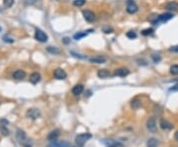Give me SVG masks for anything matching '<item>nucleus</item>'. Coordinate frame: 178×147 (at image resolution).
Wrapping results in <instances>:
<instances>
[{
  "label": "nucleus",
  "instance_id": "nucleus-18",
  "mask_svg": "<svg viewBox=\"0 0 178 147\" xmlns=\"http://www.w3.org/2000/svg\"><path fill=\"white\" fill-rule=\"evenodd\" d=\"M59 135H60V130H56L52 131L50 134L48 135V139L50 141H55V140H56L57 137H59Z\"/></svg>",
  "mask_w": 178,
  "mask_h": 147
},
{
  "label": "nucleus",
  "instance_id": "nucleus-1",
  "mask_svg": "<svg viewBox=\"0 0 178 147\" xmlns=\"http://www.w3.org/2000/svg\"><path fill=\"white\" fill-rule=\"evenodd\" d=\"M16 137H17L18 141L20 142V144L23 147H32V143H31V141L28 139L25 131H23L22 130H18L16 132Z\"/></svg>",
  "mask_w": 178,
  "mask_h": 147
},
{
  "label": "nucleus",
  "instance_id": "nucleus-8",
  "mask_svg": "<svg viewBox=\"0 0 178 147\" xmlns=\"http://www.w3.org/2000/svg\"><path fill=\"white\" fill-rule=\"evenodd\" d=\"M146 127L150 132H155L157 131V122H155L154 118H149L146 121Z\"/></svg>",
  "mask_w": 178,
  "mask_h": 147
},
{
  "label": "nucleus",
  "instance_id": "nucleus-28",
  "mask_svg": "<svg viewBox=\"0 0 178 147\" xmlns=\"http://www.w3.org/2000/svg\"><path fill=\"white\" fill-rule=\"evenodd\" d=\"M141 34L144 35V36H150V35H153V29H151V28H149V29H145V30L142 31Z\"/></svg>",
  "mask_w": 178,
  "mask_h": 147
},
{
  "label": "nucleus",
  "instance_id": "nucleus-35",
  "mask_svg": "<svg viewBox=\"0 0 178 147\" xmlns=\"http://www.w3.org/2000/svg\"><path fill=\"white\" fill-rule=\"evenodd\" d=\"M174 137H175V139L178 141V131H176L175 132V134H174Z\"/></svg>",
  "mask_w": 178,
  "mask_h": 147
},
{
  "label": "nucleus",
  "instance_id": "nucleus-19",
  "mask_svg": "<svg viewBox=\"0 0 178 147\" xmlns=\"http://www.w3.org/2000/svg\"><path fill=\"white\" fill-rule=\"evenodd\" d=\"M97 75H98V77L99 78L104 79V78H107V77L110 76V72L106 69H100V70H98Z\"/></svg>",
  "mask_w": 178,
  "mask_h": 147
},
{
  "label": "nucleus",
  "instance_id": "nucleus-2",
  "mask_svg": "<svg viewBox=\"0 0 178 147\" xmlns=\"http://www.w3.org/2000/svg\"><path fill=\"white\" fill-rule=\"evenodd\" d=\"M92 137V134L90 133H80V134H77L75 136V143H76L77 146L79 147H83L84 144L86 143L87 140H89Z\"/></svg>",
  "mask_w": 178,
  "mask_h": 147
},
{
  "label": "nucleus",
  "instance_id": "nucleus-13",
  "mask_svg": "<svg viewBox=\"0 0 178 147\" xmlns=\"http://www.w3.org/2000/svg\"><path fill=\"white\" fill-rule=\"evenodd\" d=\"M173 18V15L171 13H164V14H161L157 16V21H160V22H166L168 20H170Z\"/></svg>",
  "mask_w": 178,
  "mask_h": 147
},
{
  "label": "nucleus",
  "instance_id": "nucleus-21",
  "mask_svg": "<svg viewBox=\"0 0 178 147\" xmlns=\"http://www.w3.org/2000/svg\"><path fill=\"white\" fill-rule=\"evenodd\" d=\"M146 146L148 147H157L158 146V140L157 138H153V137H151L146 142Z\"/></svg>",
  "mask_w": 178,
  "mask_h": 147
},
{
  "label": "nucleus",
  "instance_id": "nucleus-36",
  "mask_svg": "<svg viewBox=\"0 0 178 147\" xmlns=\"http://www.w3.org/2000/svg\"><path fill=\"white\" fill-rule=\"evenodd\" d=\"M0 31H1V28H0Z\"/></svg>",
  "mask_w": 178,
  "mask_h": 147
},
{
  "label": "nucleus",
  "instance_id": "nucleus-14",
  "mask_svg": "<svg viewBox=\"0 0 178 147\" xmlns=\"http://www.w3.org/2000/svg\"><path fill=\"white\" fill-rule=\"evenodd\" d=\"M89 61L91 63H96V64H101V63H105L106 62V58L103 56H94L89 58Z\"/></svg>",
  "mask_w": 178,
  "mask_h": 147
},
{
  "label": "nucleus",
  "instance_id": "nucleus-30",
  "mask_svg": "<svg viewBox=\"0 0 178 147\" xmlns=\"http://www.w3.org/2000/svg\"><path fill=\"white\" fill-rule=\"evenodd\" d=\"M151 57H153V61L155 62V63H157V62H159L160 59H161V58H160V56L159 55H153Z\"/></svg>",
  "mask_w": 178,
  "mask_h": 147
},
{
  "label": "nucleus",
  "instance_id": "nucleus-12",
  "mask_svg": "<svg viewBox=\"0 0 178 147\" xmlns=\"http://www.w3.org/2000/svg\"><path fill=\"white\" fill-rule=\"evenodd\" d=\"M83 91H84V87H83V85H81V84H77V85H75L72 88V94L75 96L81 95Z\"/></svg>",
  "mask_w": 178,
  "mask_h": 147
},
{
  "label": "nucleus",
  "instance_id": "nucleus-22",
  "mask_svg": "<svg viewBox=\"0 0 178 147\" xmlns=\"http://www.w3.org/2000/svg\"><path fill=\"white\" fill-rule=\"evenodd\" d=\"M47 51L50 53H52V55H59V53H60V51L56 47H48Z\"/></svg>",
  "mask_w": 178,
  "mask_h": 147
},
{
  "label": "nucleus",
  "instance_id": "nucleus-32",
  "mask_svg": "<svg viewBox=\"0 0 178 147\" xmlns=\"http://www.w3.org/2000/svg\"><path fill=\"white\" fill-rule=\"evenodd\" d=\"M109 147H123V144L120 143V142H115V143L111 144Z\"/></svg>",
  "mask_w": 178,
  "mask_h": 147
},
{
  "label": "nucleus",
  "instance_id": "nucleus-33",
  "mask_svg": "<svg viewBox=\"0 0 178 147\" xmlns=\"http://www.w3.org/2000/svg\"><path fill=\"white\" fill-rule=\"evenodd\" d=\"M169 51H173V52H178V46H174V47H171L169 48Z\"/></svg>",
  "mask_w": 178,
  "mask_h": 147
},
{
  "label": "nucleus",
  "instance_id": "nucleus-23",
  "mask_svg": "<svg viewBox=\"0 0 178 147\" xmlns=\"http://www.w3.org/2000/svg\"><path fill=\"white\" fill-rule=\"evenodd\" d=\"M141 101L140 100H137V99H135L133 102H132V108L134 110H137L139 108H141Z\"/></svg>",
  "mask_w": 178,
  "mask_h": 147
},
{
  "label": "nucleus",
  "instance_id": "nucleus-9",
  "mask_svg": "<svg viewBox=\"0 0 178 147\" xmlns=\"http://www.w3.org/2000/svg\"><path fill=\"white\" fill-rule=\"evenodd\" d=\"M53 76H55L56 79L57 80H64L66 78V72L64 70V69H61V68H56L55 71H53Z\"/></svg>",
  "mask_w": 178,
  "mask_h": 147
},
{
  "label": "nucleus",
  "instance_id": "nucleus-17",
  "mask_svg": "<svg viewBox=\"0 0 178 147\" xmlns=\"http://www.w3.org/2000/svg\"><path fill=\"white\" fill-rule=\"evenodd\" d=\"M25 75H26L25 71L19 69V70H16L15 72L13 73V78L17 79V80H22V79L25 77Z\"/></svg>",
  "mask_w": 178,
  "mask_h": 147
},
{
  "label": "nucleus",
  "instance_id": "nucleus-34",
  "mask_svg": "<svg viewBox=\"0 0 178 147\" xmlns=\"http://www.w3.org/2000/svg\"><path fill=\"white\" fill-rule=\"evenodd\" d=\"M64 43H70V41L68 39V38H64Z\"/></svg>",
  "mask_w": 178,
  "mask_h": 147
},
{
  "label": "nucleus",
  "instance_id": "nucleus-4",
  "mask_svg": "<svg viewBox=\"0 0 178 147\" xmlns=\"http://www.w3.org/2000/svg\"><path fill=\"white\" fill-rule=\"evenodd\" d=\"M127 12L129 14H135L139 10V7H137V3L134 1V0H127Z\"/></svg>",
  "mask_w": 178,
  "mask_h": 147
},
{
  "label": "nucleus",
  "instance_id": "nucleus-15",
  "mask_svg": "<svg viewBox=\"0 0 178 147\" xmlns=\"http://www.w3.org/2000/svg\"><path fill=\"white\" fill-rule=\"evenodd\" d=\"M130 73V71L127 68H119L117 70H115V75L116 76H119V77H125Z\"/></svg>",
  "mask_w": 178,
  "mask_h": 147
},
{
  "label": "nucleus",
  "instance_id": "nucleus-6",
  "mask_svg": "<svg viewBox=\"0 0 178 147\" xmlns=\"http://www.w3.org/2000/svg\"><path fill=\"white\" fill-rule=\"evenodd\" d=\"M82 14H83L84 19H85L87 22H89V23H92V22H94L96 20L95 14L92 11H90V10H84L82 12Z\"/></svg>",
  "mask_w": 178,
  "mask_h": 147
},
{
  "label": "nucleus",
  "instance_id": "nucleus-3",
  "mask_svg": "<svg viewBox=\"0 0 178 147\" xmlns=\"http://www.w3.org/2000/svg\"><path fill=\"white\" fill-rule=\"evenodd\" d=\"M35 39L40 43H46L48 41V35L42 31L41 29H36L35 32Z\"/></svg>",
  "mask_w": 178,
  "mask_h": 147
},
{
  "label": "nucleus",
  "instance_id": "nucleus-24",
  "mask_svg": "<svg viewBox=\"0 0 178 147\" xmlns=\"http://www.w3.org/2000/svg\"><path fill=\"white\" fill-rule=\"evenodd\" d=\"M126 36H127V38L131 39V40H134V39H136L137 37V33L135 32V31H129Z\"/></svg>",
  "mask_w": 178,
  "mask_h": 147
},
{
  "label": "nucleus",
  "instance_id": "nucleus-26",
  "mask_svg": "<svg viewBox=\"0 0 178 147\" xmlns=\"http://www.w3.org/2000/svg\"><path fill=\"white\" fill-rule=\"evenodd\" d=\"M170 73L172 75H178V65L175 64V65H172L171 67H170Z\"/></svg>",
  "mask_w": 178,
  "mask_h": 147
},
{
  "label": "nucleus",
  "instance_id": "nucleus-11",
  "mask_svg": "<svg viewBox=\"0 0 178 147\" xmlns=\"http://www.w3.org/2000/svg\"><path fill=\"white\" fill-rule=\"evenodd\" d=\"M29 81L32 83V84H37L41 81V75H40L38 72H34L30 75V78H29Z\"/></svg>",
  "mask_w": 178,
  "mask_h": 147
},
{
  "label": "nucleus",
  "instance_id": "nucleus-10",
  "mask_svg": "<svg viewBox=\"0 0 178 147\" xmlns=\"http://www.w3.org/2000/svg\"><path fill=\"white\" fill-rule=\"evenodd\" d=\"M160 127H161L163 130H170L173 128V124L171 123H169L168 121H166L165 119H162L161 121H160Z\"/></svg>",
  "mask_w": 178,
  "mask_h": 147
},
{
  "label": "nucleus",
  "instance_id": "nucleus-16",
  "mask_svg": "<svg viewBox=\"0 0 178 147\" xmlns=\"http://www.w3.org/2000/svg\"><path fill=\"white\" fill-rule=\"evenodd\" d=\"M165 8L167 9L168 11H172V12L178 11V3L175 2V1L168 2L166 5H165Z\"/></svg>",
  "mask_w": 178,
  "mask_h": 147
},
{
  "label": "nucleus",
  "instance_id": "nucleus-27",
  "mask_svg": "<svg viewBox=\"0 0 178 147\" xmlns=\"http://www.w3.org/2000/svg\"><path fill=\"white\" fill-rule=\"evenodd\" d=\"M3 4L6 8H10L14 4V0H3Z\"/></svg>",
  "mask_w": 178,
  "mask_h": 147
},
{
  "label": "nucleus",
  "instance_id": "nucleus-7",
  "mask_svg": "<svg viewBox=\"0 0 178 147\" xmlns=\"http://www.w3.org/2000/svg\"><path fill=\"white\" fill-rule=\"evenodd\" d=\"M47 147H70V143L68 141H51Z\"/></svg>",
  "mask_w": 178,
  "mask_h": 147
},
{
  "label": "nucleus",
  "instance_id": "nucleus-5",
  "mask_svg": "<svg viewBox=\"0 0 178 147\" xmlns=\"http://www.w3.org/2000/svg\"><path fill=\"white\" fill-rule=\"evenodd\" d=\"M26 115H27V118H29L31 119H34L35 121V119H39L40 117H41V113H40V111L38 109L33 108V109L28 110V112H27Z\"/></svg>",
  "mask_w": 178,
  "mask_h": 147
},
{
  "label": "nucleus",
  "instance_id": "nucleus-29",
  "mask_svg": "<svg viewBox=\"0 0 178 147\" xmlns=\"http://www.w3.org/2000/svg\"><path fill=\"white\" fill-rule=\"evenodd\" d=\"M0 130L2 131V133L4 135H8L9 134V131H8V130L6 128V126H0Z\"/></svg>",
  "mask_w": 178,
  "mask_h": 147
},
{
  "label": "nucleus",
  "instance_id": "nucleus-25",
  "mask_svg": "<svg viewBox=\"0 0 178 147\" xmlns=\"http://www.w3.org/2000/svg\"><path fill=\"white\" fill-rule=\"evenodd\" d=\"M86 0H74L73 1V5L76 6V7H81L85 4Z\"/></svg>",
  "mask_w": 178,
  "mask_h": 147
},
{
  "label": "nucleus",
  "instance_id": "nucleus-20",
  "mask_svg": "<svg viewBox=\"0 0 178 147\" xmlns=\"http://www.w3.org/2000/svg\"><path fill=\"white\" fill-rule=\"evenodd\" d=\"M91 32H93V30H88V31H85V32H79L77 34H75L73 36V38H74V40H80V39L83 38V37H86V36L89 33H91Z\"/></svg>",
  "mask_w": 178,
  "mask_h": 147
},
{
  "label": "nucleus",
  "instance_id": "nucleus-31",
  "mask_svg": "<svg viewBox=\"0 0 178 147\" xmlns=\"http://www.w3.org/2000/svg\"><path fill=\"white\" fill-rule=\"evenodd\" d=\"M103 32L106 33V34H110L113 32V29L112 28H108V27H105V28H103Z\"/></svg>",
  "mask_w": 178,
  "mask_h": 147
}]
</instances>
